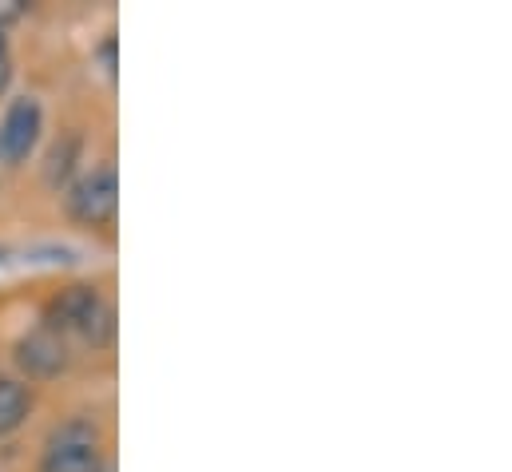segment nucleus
Here are the masks:
<instances>
[{
    "label": "nucleus",
    "mask_w": 512,
    "mask_h": 472,
    "mask_svg": "<svg viewBox=\"0 0 512 472\" xmlns=\"http://www.w3.org/2000/svg\"><path fill=\"white\" fill-rule=\"evenodd\" d=\"M44 330H52V334H80L84 342H92V346H108L112 342V334H116V314H112V306L100 298V290L96 286H68V290H60L52 302H48V310H44Z\"/></svg>",
    "instance_id": "1"
},
{
    "label": "nucleus",
    "mask_w": 512,
    "mask_h": 472,
    "mask_svg": "<svg viewBox=\"0 0 512 472\" xmlns=\"http://www.w3.org/2000/svg\"><path fill=\"white\" fill-rule=\"evenodd\" d=\"M16 361H20L32 377H56V373L68 365L64 338L52 334V330H36V334H28V338L16 346Z\"/></svg>",
    "instance_id": "5"
},
{
    "label": "nucleus",
    "mask_w": 512,
    "mask_h": 472,
    "mask_svg": "<svg viewBox=\"0 0 512 472\" xmlns=\"http://www.w3.org/2000/svg\"><path fill=\"white\" fill-rule=\"evenodd\" d=\"M100 60H104L108 76H116V36H108V40L100 44Z\"/></svg>",
    "instance_id": "8"
},
{
    "label": "nucleus",
    "mask_w": 512,
    "mask_h": 472,
    "mask_svg": "<svg viewBox=\"0 0 512 472\" xmlns=\"http://www.w3.org/2000/svg\"><path fill=\"white\" fill-rule=\"evenodd\" d=\"M44 131V108L36 96H16L0 116V163L24 167Z\"/></svg>",
    "instance_id": "3"
},
{
    "label": "nucleus",
    "mask_w": 512,
    "mask_h": 472,
    "mask_svg": "<svg viewBox=\"0 0 512 472\" xmlns=\"http://www.w3.org/2000/svg\"><path fill=\"white\" fill-rule=\"evenodd\" d=\"M64 207L68 215L80 223V227H108L116 219V207H120V179H116V167L112 163H100L92 167L84 179H76L64 195Z\"/></svg>",
    "instance_id": "2"
},
{
    "label": "nucleus",
    "mask_w": 512,
    "mask_h": 472,
    "mask_svg": "<svg viewBox=\"0 0 512 472\" xmlns=\"http://www.w3.org/2000/svg\"><path fill=\"white\" fill-rule=\"evenodd\" d=\"M80 159H84V135H80V131H64V135L48 147V155H44V183H48L52 191L68 187L72 175H76V167H80Z\"/></svg>",
    "instance_id": "6"
},
{
    "label": "nucleus",
    "mask_w": 512,
    "mask_h": 472,
    "mask_svg": "<svg viewBox=\"0 0 512 472\" xmlns=\"http://www.w3.org/2000/svg\"><path fill=\"white\" fill-rule=\"evenodd\" d=\"M28 409H32L28 385L12 381V377H0V437L16 433L24 425V417H28Z\"/></svg>",
    "instance_id": "7"
},
{
    "label": "nucleus",
    "mask_w": 512,
    "mask_h": 472,
    "mask_svg": "<svg viewBox=\"0 0 512 472\" xmlns=\"http://www.w3.org/2000/svg\"><path fill=\"white\" fill-rule=\"evenodd\" d=\"M0 60H8V36H4V28H0Z\"/></svg>",
    "instance_id": "9"
},
{
    "label": "nucleus",
    "mask_w": 512,
    "mask_h": 472,
    "mask_svg": "<svg viewBox=\"0 0 512 472\" xmlns=\"http://www.w3.org/2000/svg\"><path fill=\"white\" fill-rule=\"evenodd\" d=\"M40 472H104V457H100V445H96V425L92 421H68L44 461H40Z\"/></svg>",
    "instance_id": "4"
}]
</instances>
